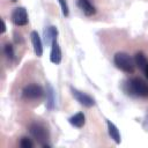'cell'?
<instances>
[{"label":"cell","mask_w":148,"mask_h":148,"mask_svg":"<svg viewBox=\"0 0 148 148\" xmlns=\"http://www.w3.org/2000/svg\"><path fill=\"white\" fill-rule=\"evenodd\" d=\"M134 62H135V65H136L140 69H142V71H145V68H146V66H147V64H148V61H147V59H146V57H145V54H143L142 52H138V53L135 54V57H134Z\"/></svg>","instance_id":"5bb4252c"},{"label":"cell","mask_w":148,"mask_h":148,"mask_svg":"<svg viewBox=\"0 0 148 148\" xmlns=\"http://www.w3.org/2000/svg\"><path fill=\"white\" fill-rule=\"evenodd\" d=\"M106 124H108L109 135L111 136V139H113V141H114L117 145H119V143H120V141H121V139H120V133H119V131H118L117 126H116L113 123H111L110 120H108V121H106Z\"/></svg>","instance_id":"8fae6325"},{"label":"cell","mask_w":148,"mask_h":148,"mask_svg":"<svg viewBox=\"0 0 148 148\" xmlns=\"http://www.w3.org/2000/svg\"><path fill=\"white\" fill-rule=\"evenodd\" d=\"M20 146H21L22 148H32L34 143H32V141H31L29 138L23 136V138L21 139V141H20Z\"/></svg>","instance_id":"2e32d148"},{"label":"cell","mask_w":148,"mask_h":148,"mask_svg":"<svg viewBox=\"0 0 148 148\" xmlns=\"http://www.w3.org/2000/svg\"><path fill=\"white\" fill-rule=\"evenodd\" d=\"M43 95H44V90L38 84H29L24 87L22 91V96L25 99H39L40 97H43Z\"/></svg>","instance_id":"277c9868"},{"label":"cell","mask_w":148,"mask_h":148,"mask_svg":"<svg viewBox=\"0 0 148 148\" xmlns=\"http://www.w3.org/2000/svg\"><path fill=\"white\" fill-rule=\"evenodd\" d=\"M10 1H13V2H15V1H17V0H10Z\"/></svg>","instance_id":"ffe728a7"},{"label":"cell","mask_w":148,"mask_h":148,"mask_svg":"<svg viewBox=\"0 0 148 148\" xmlns=\"http://www.w3.org/2000/svg\"><path fill=\"white\" fill-rule=\"evenodd\" d=\"M84 120H86V118H84V114H83L82 112H79V113L72 116V117L68 119L69 124L73 125L74 127H82V126L84 125Z\"/></svg>","instance_id":"4fadbf2b"},{"label":"cell","mask_w":148,"mask_h":148,"mask_svg":"<svg viewBox=\"0 0 148 148\" xmlns=\"http://www.w3.org/2000/svg\"><path fill=\"white\" fill-rule=\"evenodd\" d=\"M56 105V98H54V90L53 88L47 84L46 86V108L49 110H53Z\"/></svg>","instance_id":"7c38bea8"},{"label":"cell","mask_w":148,"mask_h":148,"mask_svg":"<svg viewBox=\"0 0 148 148\" xmlns=\"http://www.w3.org/2000/svg\"><path fill=\"white\" fill-rule=\"evenodd\" d=\"M57 36H58V30L53 25L47 27L44 31V40H45L46 44L52 45V43L57 40Z\"/></svg>","instance_id":"9c48e42d"},{"label":"cell","mask_w":148,"mask_h":148,"mask_svg":"<svg viewBox=\"0 0 148 148\" xmlns=\"http://www.w3.org/2000/svg\"><path fill=\"white\" fill-rule=\"evenodd\" d=\"M3 52H5V56H6L9 60H12V59L14 58V49H13V45H12V44L7 43V44L5 45V47H3Z\"/></svg>","instance_id":"9a60e30c"},{"label":"cell","mask_w":148,"mask_h":148,"mask_svg":"<svg viewBox=\"0 0 148 148\" xmlns=\"http://www.w3.org/2000/svg\"><path fill=\"white\" fill-rule=\"evenodd\" d=\"M58 1H59V3H60L62 15H64V16H68V14H69V9H68L67 1H66V0H58Z\"/></svg>","instance_id":"e0dca14e"},{"label":"cell","mask_w":148,"mask_h":148,"mask_svg":"<svg viewBox=\"0 0 148 148\" xmlns=\"http://www.w3.org/2000/svg\"><path fill=\"white\" fill-rule=\"evenodd\" d=\"M114 65L121 69L125 73H133L135 69V62L134 60L125 52H118L113 57Z\"/></svg>","instance_id":"7a4b0ae2"},{"label":"cell","mask_w":148,"mask_h":148,"mask_svg":"<svg viewBox=\"0 0 148 148\" xmlns=\"http://www.w3.org/2000/svg\"><path fill=\"white\" fill-rule=\"evenodd\" d=\"M50 61H51L52 64H56V65L60 64V61H61V50H60V46H59V44L57 43V40L53 42L52 45H51Z\"/></svg>","instance_id":"ba28073f"},{"label":"cell","mask_w":148,"mask_h":148,"mask_svg":"<svg viewBox=\"0 0 148 148\" xmlns=\"http://www.w3.org/2000/svg\"><path fill=\"white\" fill-rule=\"evenodd\" d=\"M71 92H72L73 97H74L81 105L87 106V108H91V106L95 105V99H94L91 96L87 95L86 92H82V91H80V90H77V89H75V88H73V87H71Z\"/></svg>","instance_id":"5b68a950"},{"label":"cell","mask_w":148,"mask_h":148,"mask_svg":"<svg viewBox=\"0 0 148 148\" xmlns=\"http://www.w3.org/2000/svg\"><path fill=\"white\" fill-rule=\"evenodd\" d=\"M12 21L15 25L22 27L28 23V13L24 7H17L12 13Z\"/></svg>","instance_id":"8992f818"},{"label":"cell","mask_w":148,"mask_h":148,"mask_svg":"<svg viewBox=\"0 0 148 148\" xmlns=\"http://www.w3.org/2000/svg\"><path fill=\"white\" fill-rule=\"evenodd\" d=\"M31 37V43L34 46V52L37 57H42L43 54V44H42V39L39 37V35L37 34V31H32L30 34Z\"/></svg>","instance_id":"52a82bcc"},{"label":"cell","mask_w":148,"mask_h":148,"mask_svg":"<svg viewBox=\"0 0 148 148\" xmlns=\"http://www.w3.org/2000/svg\"><path fill=\"white\" fill-rule=\"evenodd\" d=\"M126 87H127V92L131 95L140 96V97H147L148 96V86L140 77L131 79L130 81H127Z\"/></svg>","instance_id":"6da1fadb"},{"label":"cell","mask_w":148,"mask_h":148,"mask_svg":"<svg viewBox=\"0 0 148 148\" xmlns=\"http://www.w3.org/2000/svg\"><path fill=\"white\" fill-rule=\"evenodd\" d=\"M29 132L31 134V136L34 139H36L37 142H39L44 148H49L50 145L45 143L46 140L49 139V133H47V130L42 125V124H38V123H34L29 126Z\"/></svg>","instance_id":"3957f363"},{"label":"cell","mask_w":148,"mask_h":148,"mask_svg":"<svg viewBox=\"0 0 148 148\" xmlns=\"http://www.w3.org/2000/svg\"><path fill=\"white\" fill-rule=\"evenodd\" d=\"M77 6L83 12V14L87 16H91L96 13L95 7L89 2V0H77Z\"/></svg>","instance_id":"30bf717a"},{"label":"cell","mask_w":148,"mask_h":148,"mask_svg":"<svg viewBox=\"0 0 148 148\" xmlns=\"http://www.w3.org/2000/svg\"><path fill=\"white\" fill-rule=\"evenodd\" d=\"M145 75H146V77L148 79V64H147V66H146V68H145Z\"/></svg>","instance_id":"d6986e66"},{"label":"cell","mask_w":148,"mask_h":148,"mask_svg":"<svg viewBox=\"0 0 148 148\" xmlns=\"http://www.w3.org/2000/svg\"><path fill=\"white\" fill-rule=\"evenodd\" d=\"M1 23H2V29H1V34H3L6 31V24H5V21L1 20Z\"/></svg>","instance_id":"ac0fdd59"}]
</instances>
